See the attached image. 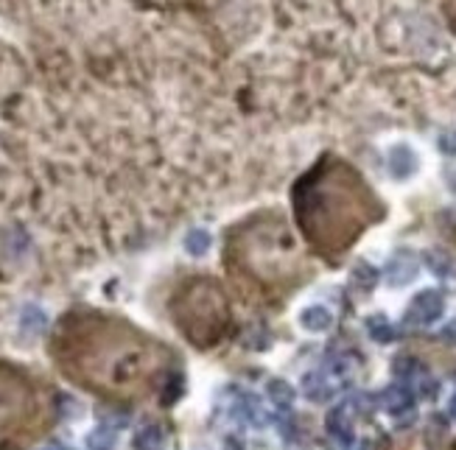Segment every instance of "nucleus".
<instances>
[{
    "mask_svg": "<svg viewBox=\"0 0 456 450\" xmlns=\"http://www.w3.org/2000/svg\"><path fill=\"white\" fill-rule=\"evenodd\" d=\"M303 395L311 403H327L333 397V383L325 372H308L303 375Z\"/></svg>",
    "mask_w": 456,
    "mask_h": 450,
    "instance_id": "obj_6",
    "label": "nucleus"
},
{
    "mask_svg": "<svg viewBox=\"0 0 456 450\" xmlns=\"http://www.w3.org/2000/svg\"><path fill=\"white\" fill-rule=\"evenodd\" d=\"M185 246H188V252L190 255H196V258H202L210 246H213V235L207 232V229H193V232H188V238H185Z\"/></svg>",
    "mask_w": 456,
    "mask_h": 450,
    "instance_id": "obj_11",
    "label": "nucleus"
},
{
    "mask_svg": "<svg viewBox=\"0 0 456 450\" xmlns=\"http://www.w3.org/2000/svg\"><path fill=\"white\" fill-rule=\"evenodd\" d=\"M266 397H269L274 405H280V408H291L294 400H297V389H294L288 380H283V378H272V380L266 383Z\"/></svg>",
    "mask_w": 456,
    "mask_h": 450,
    "instance_id": "obj_8",
    "label": "nucleus"
},
{
    "mask_svg": "<svg viewBox=\"0 0 456 450\" xmlns=\"http://www.w3.org/2000/svg\"><path fill=\"white\" fill-rule=\"evenodd\" d=\"M333 322H336V316L327 305H308L300 314V327L305 333H327L333 327Z\"/></svg>",
    "mask_w": 456,
    "mask_h": 450,
    "instance_id": "obj_5",
    "label": "nucleus"
},
{
    "mask_svg": "<svg viewBox=\"0 0 456 450\" xmlns=\"http://www.w3.org/2000/svg\"><path fill=\"white\" fill-rule=\"evenodd\" d=\"M135 448L137 450H163V431L157 425H148L143 428L135 437Z\"/></svg>",
    "mask_w": 456,
    "mask_h": 450,
    "instance_id": "obj_12",
    "label": "nucleus"
},
{
    "mask_svg": "<svg viewBox=\"0 0 456 450\" xmlns=\"http://www.w3.org/2000/svg\"><path fill=\"white\" fill-rule=\"evenodd\" d=\"M440 148H443V151H448V154H456V132L454 135L443 137V140H440Z\"/></svg>",
    "mask_w": 456,
    "mask_h": 450,
    "instance_id": "obj_19",
    "label": "nucleus"
},
{
    "mask_svg": "<svg viewBox=\"0 0 456 450\" xmlns=\"http://www.w3.org/2000/svg\"><path fill=\"white\" fill-rule=\"evenodd\" d=\"M381 403L384 408L392 414V417H403V414H411V408H414V395H411L409 386H403V383H392L386 392H384V397H381Z\"/></svg>",
    "mask_w": 456,
    "mask_h": 450,
    "instance_id": "obj_4",
    "label": "nucleus"
},
{
    "mask_svg": "<svg viewBox=\"0 0 456 450\" xmlns=\"http://www.w3.org/2000/svg\"><path fill=\"white\" fill-rule=\"evenodd\" d=\"M443 314H445V297L437 288H425L409 302L406 322L417 324V327H425V324H434Z\"/></svg>",
    "mask_w": 456,
    "mask_h": 450,
    "instance_id": "obj_1",
    "label": "nucleus"
},
{
    "mask_svg": "<svg viewBox=\"0 0 456 450\" xmlns=\"http://www.w3.org/2000/svg\"><path fill=\"white\" fill-rule=\"evenodd\" d=\"M389 171L395 180H409L411 174L417 171V157L409 146H398L392 148V160H389Z\"/></svg>",
    "mask_w": 456,
    "mask_h": 450,
    "instance_id": "obj_7",
    "label": "nucleus"
},
{
    "mask_svg": "<svg viewBox=\"0 0 456 450\" xmlns=\"http://www.w3.org/2000/svg\"><path fill=\"white\" fill-rule=\"evenodd\" d=\"M45 314L40 311V308H26V314H23V327H28L31 333H40L43 327H45Z\"/></svg>",
    "mask_w": 456,
    "mask_h": 450,
    "instance_id": "obj_14",
    "label": "nucleus"
},
{
    "mask_svg": "<svg viewBox=\"0 0 456 450\" xmlns=\"http://www.w3.org/2000/svg\"><path fill=\"white\" fill-rule=\"evenodd\" d=\"M367 333L378 341V344H389L392 339H395V330H392V324H389V319L384 314H372L367 319Z\"/></svg>",
    "mask_w": 456,
    "mask_h": 450,
    "instance_id": "obj_9",
    "label": "nucleus"
},
{
    "mask_svg": "<svg viewBox=\"0 0 456 450\" xmlns=\"http://www.w3.org/2000/svg\"><path fill=\"white\" fill-rule=\"evenodd\" d=\"M448 411H451V417L456 419V395H454V400H451V405H448Z\"/></svg>",
    "mask_w": 456,
    "mask_h": 450,
    "instance_id": "obj_21",
    "label": "nucleus"
},
{
    "mask_svg": "<svg viewBox=\"0 0 456 450\" xmlns=\"http://www.w3.org/2000/svg\"><path fill=\"white\" fill-rule=\"evenodd\" d=\"M417 389H420V395H423V397H434L440 386H437V380H434V378H420Z\"/></svg>",
    "mask_w": 456,
    "mask_h": 450,
    "instance_id": "obj_17",
    "label": "nucleus"
},
{
    "mask_svg": "<svg viewBox=\"0 0 456 450\" xmlns=\"http://www.w3.org/2000/svg\"><path fill=\"white\" fill-rule=\"evenodd\" d=\"M112 445H115V434L109 428H98L87 437V448L90 450H112Z\"/></svg>",
    "mask_w": 456,
    "mask_h": 450,
    "instance_id": "obj_13",
    "label": "nucleus"
},
{
    "mask_svg": "<svg viewBox=\"0 0 456 450\" xmlns=\"http://www.w3.org/2000/svg\"><path fill=\"white\" fill-rule=\"evenodd\" d=\"M325 422H327V434H330L339 445L350 448V445L356 442V434H353V411H350V405H336V408H330Z\"/></svg>",
    "mask_w": 456,
    "mask_h": 450,
    "instance_id": "obj_2",
    "label": "nucleus"
},
{
    "mask_svg": "<svg viewBox=\"0 0 456 450\" xmlns=\"http://www.w3.org/2000/svg\"><path fill=\"white\" fill-rule=\"evenodd\" d=\"M53 450H65V448H53Z\"/></svg>",
    "mask_w": 456,
    "mask_h": 450,
    "instance_id": "obj_22",
    "label": "nucleus"
},
{
    "mask_svg": "<svg viewBox=\"0 0 456 450\" xmlns=\"http://www.w3.org/2000/svg\"><path fill=\"white\" fill-rule=\"evenodd\" d=\"M350 277H353V282H356L359 288L369 291V288H375V282H378L381 271L375 269V266H369L367 260H359V263L353 266V271H350Z\"/></svg>",
    "mask_w": 456,
    "mask_h": 450,
    "instance_id": "obj_10",
    "label": "nucleus"
},
{
    "mask_svg": "<svg viewBox=\"0 0 456 450\" xmlns=\"http://www.w3.org/2000/svg\"><path fill=\"white\" fill-rule=\"evenodd\" d=\"M417 260L411 258V255H398L389 266H386V271H384V280L392 285V288H406L409 282H414L417 280Z\"/></svg>",
    "mask_w": 456,
    "mask_h": 450,
    "instance_id": "obj_3",
    "label": "nucleus"
},
{
    "mask_svg": "<svg viewBox=\"0 0 456 450\" xmlns=\"http://www.w3.org/2000/svg\"><path fill=\"white\" fill-rule=\"evenodd\" d=\"M448 187H451V193H456V174H451V177H448Z\"/></svg>",
    "mask_w": 456,
    "mask_h": 450,
    "instance_id": "obj_20",
    "label": "nucleus"
},
{
    "mask_svg": "<svg viewBox=\"0 0 456 450\" xmlns=\"http://www.w3.org/2000/svg\"><path fill=\"white\" fill-rule=\"evenodd\" d=\"M392 372H395V378L409 380L414 375H420V366H417V361L414 358H398L395 361V366H392Z\"/></svg>",
    "mask_w": 456,
    "mask_h": 450,
    "instance_id": "obj_15",
    "label": "nucleus"
},
{
    "mask_svg": "<svg viewBox=\"0 0 456 450\" xmlns=\"http://www.w3.org/2000/svg\"><path fill=\"white\" fill-rule=\"evenodd\" d=\"M440 339L445 341V344H454L456 347V316L448 322V324H443V330H440Z\"/></svg>",
    "mask_w": 456,
    "mask_h": 450,
    "instance_id": "obj_18",
    "label": "nucleus"
},
{
    "mask_svg": "<svg viewBox=\"0 0 456 450\" xmlns=\"http://www.w3.org/2000/svg\"><path fill=\"white\" fill-rule=\"evenodd\" d=\"M425 263L434 269V274H440V277H448V274H451V260H448L445 255L428 252V255H425Z\"/></svg>",
    "mask_w": 456,
    "mask_h": 450,
    "instance_id": "obj_16",
    "label": "nucleus"
}]
</instances>
